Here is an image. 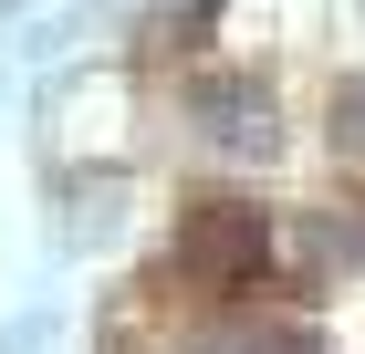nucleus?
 I'll use <instances>...</instances> for the list:
<instances>
[{"mask_svg": "<svg viewBox=\"0 0 365 354\" xmlns=\"http://www.w3.org/2000/svg\"><path fill=\"white\" fill-rule=\"evenodd\" d=\"M272 261H282L272 209H251V198H230V188H209V198H188V209H178L168 281H178L188 302H220V313H240V302L272 281Z\"/></svg>", "mask_w": 365, "mask_h": 354, "instance_id": "obj_1", "label": "nucleus"}, {"mask_svg": "<svg viewBox=\"0 0 365 354\" xmlns=\"http://www.w3.org/2000/svg\"><path fill=\"white\" fill-rule=\"evenodd\" d=\"M188 125H198L209 146H230V157H272V146H282L272 94L240 83V73H198V83H188Z\"/></svg>", "mask_w": 365, "mask_h": 354, "instance_id": "obj_2", "label": "nucleus"}, {"mask_svg": "<svg viewBox=\"0 0 365 354\" xmlns=\"http://www.w3.org/2000/svg\"><path fill=\"white\" fill-rule=\"evenodd\" d=\"M334 115H344V136L365 146V83H344V94H334Z\"/></svg>", "mask_w": 365, "mask_h": 354, "instance_id": "obj_3", "label": "nucleus"}]
</instances>
